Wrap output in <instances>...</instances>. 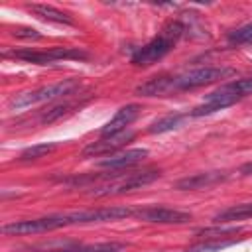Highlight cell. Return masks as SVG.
<instances>
[{"mask_svg": "<svg viewBox=\"0 0 252 252\" xmlns=\"http://www.w3.org/2000/svg\"><path fill=\"white\" fill-rule=\"evenodd\" d=\"M138 209L134 207H102V209H89V211H75L67 213L65 220L67 226L71 224H89V222H104V220H120L126 217H134Z\"/></svg>", "mask_w": 252, "mask_h": 252, "instance_id": "8992f818", "label": "cell"}, {"mask_svg": "<svg viewBox=\"0 0 252 252\" xmlns=\"http://www.w3.org/2000/svg\"><path fill=\"white\" fill-rule=\"evenodd\" d=\"M169 93H173V77H165V75L148 79L146 83L136 87L138 96H165Z\"/></svg>", "mask_w": 252, "mask_h": 252, "instance_id": "4fadbf2b", "label": "cell"}, {"mask_svg": "<svg viewBox=\"0 0 252 252\" xmlns=\"http://www.w3.org/2000/svg\"><path fill=\"white\" fill-rule=\"evenodd\" d=\"M124 250V244L120 242H98V244H77V246H65V248H55V250H45V252H120Z\"/></svg>", "mask_w": 252, "mask_h": 252, "instance_id": "2e32d148", "label": "cell"}, {"mask_svg": "<svg viewBox=\"0 0 252 252\" xmlns=\"http://www.w3.org/2000/svg\"><path fill=\"white\" fill-rule=\"evenodd\" d=\"M242 226H228V228H201L195 234L199 236H209V238H217V236H226V234H236L240 232Z\"/></svg>", "mask_w": 252, "mask_h": 252, "instance_id": "603a6c76", "label": "cell"}, {"mask_svg": "<svg viewBox=\"0 0 252 252\" xmlns=\"http://www.w3.org/2000/svg\"><path fill=\"white\" fill-rule=\"evenodd\" d=\"M244 219H252V203L232 205L213 217L215 222H232V220H244Z\"/></svg>", "mask_w": 252, "mask_h": 252, "instance_id": "9a60e30c", "label": "cell"}, {"mask_svg": "<svg viewBox=\"0 0 252 252\" xmlns=\"http://www.w3.org/2000/svg\"><path fill=\"white\" fill-rule=\"evenodd\" d=\"M67 226L65 215H51V217H39V219H28V220H14L2 226V234H37V232H49Z\"/></svg>", "mask_w": 252, "mask_h": 252, "instance_id": "52a82bcc", "label": "cell"}, {"mask_svg": "<svg viewBox=\"0 0 252 252\" xmlns=\"http://www.w3.org/2000/svg\"><path fill=\"white\" fill-rule=\"evenodd\" d=\"M79 104H81V102H71V100L59 102V104H55V106H51V108L43 110V112H41V116H39V122H41V124H51V122H55V120H59V118H63V116H67V114H71V112H73V108H77Z\"/></svg>", "mask_w": 252, "mask_h": 252, "instance_id": "e0dca14e", "label": "cell"}, {"mask_svg": "<svg viewBox=\"0 0 252 252\" xmlns=\"http://www.w3.org/2000/svg\"><path fill=\"white\" fill-rule=\"evenodd\" d=\"M77 85H79L77 79H65L61 83H55V85L39 87L35 91H26V93H20V94L12 96L8 106H10V110H22V108H28V106H33V104H39V102H47V100L71 94L77 89Z\"/></svg>", "mask_w": 252, "mask_h": 252, "instance_id": "7a4b0ae2", "label": "cell"}, {"mask_svg": "<svg viewBox=\"0 0 252 252\" xmlns=\"http://www.w3.org/2000/svg\"><path fill=\"white\" fill-rule=\"evenodd\" d=\"M181 114H169V116H163V118H159V120H156L150 128H148V132L150 134H163V132H169V130H173V128H177L179 124H181Z\"/></svg>", "mask_w": 252, "mask_h": 252, "instance_id": "ac0fdd59", "label": "cell"}, {"mask_svg": "<svg viewBox=\"0 0 252 252\" xmlns=\"http://www.w3.org/2000/svg\"><path fill=\"white\" fill-rule=\"evenodd\" d=\"M140 220L146 222H158V224H183L191 220V215L185 211H177V209H169V207H146V209H138L136 215Z\"/></svg>", "mask_w": 252, "mask_h": 252, "instance_id": "ba28073f", "label": "cell"}, {"mask_svg": "<svg viewBox=\"0 0 252 252\" xmlns=\"http://www.w3.org/2000/svg\"><path fill=\"white\" fill-rule=\"evenodd\" d=\"M12 35L14 37H20V39H39L41 37V33L35 32V30H32V28H18V30L12 32Z\"/></svg>", "mask_w": 252, "mask_h": 252, "instance_id": "cb8c5ba5", "label": "cell"}, {"mask_svg": "<svg viewBox=\"0 0 252 252\" xmlns=\"http://www.w3.org/2000/svg\"><path fill=\"white\" fill-rule=\"evenodd\" d=\"M228 179V173L224 171H205V173H195L189 177H183L179 181H175V189L177 191H197V189H207L211 185L222 183Z\"/></svg>", "mask_w": 252, "mask_h": 252, "instance_id": "8fae6325", "label": "cell"}, {"mask_svg": "<svg viewBox=\"0 0 252 252\" xmlns=\"http://www.w3.org/2000/svg\"><path fill=\"white\" fill-rule=\"evenodd\" d=\"M146 156H148L146 148H134V150H126L116 156H108L102 161H98V165L106 167V169H124V167H130V165L142 161Z\"/></svg>", "mask_w": 252, "mask_h": 252, "instance_id": "7c38bea8", "label": "cell"}, {"mask_svg": "<svg viewBox=\"0 0 252 252\" xmlns=\"http://www.w3.org/2000/svg\"><path fill=\"white\" fill-rule=\"evenodd\" d=\"M232 244H236V240H215V242H205V244L191 246L185 252H220L222 248H228Z\"/></svg>", "mask_w": 252, "mask_h": 252, "instance_id": "44dd1931", "label": "cell"}, {"mask_svg": "<svg viewBox=\"0 0 252 252\" xmlns=\"http://www.w3.org/2000/svg\"><path fill=\"white\" fill-rule=\"evenodd\" d=\"M240 173H242V175H252V161L244 163V165L240 167Z\"/></svg>", "mask_w": 252, "mask_h": 252, "instance_id": "d4e9b609", "label": "cell"}, {"mask_svg": "<svg viewBox=\"0 0 252 252\" xmlns=\"http://www.w3.org/2000/svg\"><path fill=\"white\" fill-rule=\"evenodd\" d=\"M28 10H30L33 16H37V18H41V20H47V22L67 24V26H73V24H75L73 18H71L67 12H63V10L55 8V6H49V4H30Z\"/></svg>", "mask_w": 252, "mask_h": 252, "instance_id": "5bb4252c", "label": "cell"}, {"mask_svg": "<svg viewBox=\"0 0 252 252\" xmlns=\"http://www.w3.org/2000/svg\"><path fill=\"white\" fill-rule=\"evenodd\" d=\"M134 138V132H122L118 136H110V138H100L96 142H91L89 146L83 148L81 156L83 158H98V156H106L116 152L118 148H122L124 144H128Z\"/></svg>", "mask_w": 252, "mask_h": 252, "instance_id": "30bf717a", "label": "cell"}, {"mask_svg": "<svg viewBox=\"0 0 252 252\" xmlns=\"http://www.w3.org/2000/svg\"><path fill=\"white\" fill-rule=\"evenodd\" d=\"M183 32H185V28L181 22H177V20L167 22L152 41H148L144 47L136 49V53L132 55V63L138 67L154 65L156 61H159L161 57H165L171 51V47L177 43V39L183 35Z\"/></svg>", "mask_w": 252, "mask_h": 252, "instance_id": "6da1fadb", "label": "cell"}, {"mask_svg": "<svg viewBox=\"0 0 252 252\" xmlns=\"http://www.w3.org/2000/svg\"><path fill=\"white\" fill-rule=\"evenodd\" d=\"M222 89H224L226 93H232V94H236V96L244 98V96L252 94V77L234 79V81H230V83L222 85Z\"/></svg>", "mask_w": 252, "mask_h": 252, "instance_id": "ffe728a7", "label": "cell"}, {"mask_svg": "<svg viewBox=\"0 0 252 252\" xmlns=\"http://www.w3.org/2000/svg\"><path fill=\"white\" fill-rule=\"evenodd\" d=\"M140 104H126L120 110H116V114L100 128V136L102 138H110V136H118L122 132H126V126H130L138 114H140Z\"/></svg>", "mask_w": 252, "mask_h": 252, "instance_id": "9c48e42d", "label": "cell"}, {"mask_svg": "<svg viewBox=\"0 0 252 252\" xmlns=\"http://www.w3.org/2000/svg\"><path fill=\"white\" fill-rule=\"evenodd\" d=\"M57 150V144H35V146H30L26 148L22 154H20V159L22 161H32V159H39L51 152Z\"/></svg>", "mask_w": 252, "mask_h": 252, "instance_id": "d6986e66", "label": "cell"}, {"mask_svg": "<svg viewBox=\"0 0 252 252\" xmlns=\"http://www.w3.org/2000/svg\"><path fill=\"white\" fill-rule=\"evenodd\" d=\"M4 57H14V59H22L28 63H35V65H47L53 61H61V59H89V53L77 47H49L43 51H35V49H16V51H4Z\"/></svg>", "mask_w": 252, "mask_h": 252, "instance_id": "3957f363", "label": "cell"}, {"mask_svg": "<svg viewBox=\"0 0 252 252\" xmlns=\"http://www.w3.org/2000/svg\"><path fill=\"white\" fill-rule=\"evenodd\" d=\"M230 75H234V69L230 67H199L173 77V91H193V89L217 83L220 79H226Z\"/></svg>", "mask_w": 252, "mask_h": 252, "instance_id": "277c9868", "label": "cell"}, {"mask_svg": "<svg viewBox=\"0 0 252 252\" xmlns=\"http://www.w3.org/2000/svg\"><path fill=\"white\" fill-rule=\"evenodd\" d=\"M230 43H252V24H246L228 33Z\"/></svg>", "mask_w": 252, "mask_h": 252, "instance_id": "7402d4cb", "label": "cell"}, {"mask_svg": "<svg viewBox=\"0 0 252 252\" xmlns=\"http://www.w3.org/2000/svg\"><path fill=\"white\" fill-rule=\"evenodd\" d=\"M159 169H148V171H136V173H130L122 179H116L112 183H106L102 187H96L91 191L93 197H108V195H122V193H128V191H134V189H140L144 185H150L154 183L156 179H159Z\"/></svg>", "mask_w": 252, "mask_h": 252, "instance_id": "5b68a950", "label": "cell"}]
</instances>
